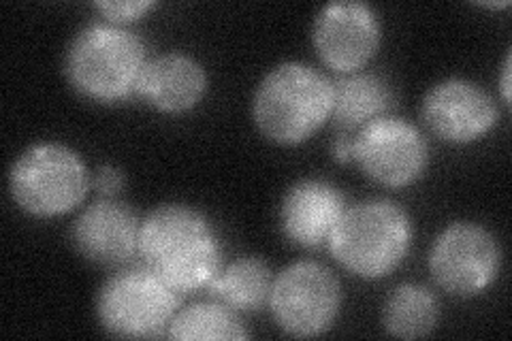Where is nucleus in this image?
I'll return each instance as SVG.
<instances>
[{
    "label": "nucleus",
    "instance_id": "obj_2",
    "mask_svg": "<svg viewBox=\"0 0 512 341\" xmlns=\"http://www.w3.org/2000/svg\"><path fill=\"white\" fill-rule=\"evenodd\" d=\"M148 64L146 43L126 26L88 24L69 43L64 75L69 86L88 101L124 103L137 94Z\"/></svg>",
    "mask_w": 512,
    "mask_h": 341
},
{
    "label": "nucleus",
    "instance_id": "obj_7",
    "mask_svg": "<svg viewBox=\"0 0 512 341\" xmlns=\"http://www.w3.org/2000/svg\"><path fill=\"white\" fill-rule=\"evenodd\" d=\"M269 310L282 333L297 339L320 337L340 316L342 286L329 267L297 261L274 278Z\"/></svg>",
    "mask_w": 512,
    "mask_h": 341
},
{
    "label": "nucleus",
    "instance_id": "obj_9",
    "mask_svg": "<svg viewBox=\"0 0 512 341\" xmlns=\"http://www.w3.org/2000/svg\"><path fill=\"white\" fill-rule=\"evenodd\" d=\"M352 160L372 182L384 188H406L425 175L429 148L414 124L384 116L352 137Z\"/></svg>",
    "mask_w": 512,
    "mask_h": 341
},
{
    "label": "nucleus",
    "instance_id": "obj_22",
    "mask_svg": "<svg viewBox=\"0 0 512 341\" xmlns=\"http://www.w3.org/2000/svg\"><path fill=\"white\" fill-rule=\"evenodd\" d=\"M500 90H502V101L510 105V54L504 60L502 67V79H500Z\"/></svg>",
    "mask_w": 512,
    "mask_h": 341
},
{
    "label": "nucleus",
    "instance_id": "obj_12",
    "mask_svg": "<svg viewBox=\"0 0 512 341\" xmlns=\"http://www.w3.org/2000/svg\"><path fill=\"white\" fill-rule=\"evenodd\" d=\"M141 222L135 211L116 199L88 205L71 226V243L79 256L101 267H120L139 254Z\"/></svg>",
    "mask_w": 512,
    "mask_h": 341
},
{
    "label": "nucleus",
    "instance_id": "obj_18",
    "mask_svg": "<svg viewBox=\"0 0 512 341\" xmlns=\"http://www.w3.org/2000/svg\"><path fill=\"white\" fill-rule=\"evenodd\" d=\"M167 337L180 341H242L248 339L244 322L231 307L214 303H195L175 314Z\"/></svg>",
    "mask_w": 512,
    "mask_h": 341
},
{
    "label": "nucleus",
    "instance_id": "obj_4",
    "mask_svg": "<svg viewBox=\"0 0 512 341\" xmlns=\"http://www.w3.org/2000/svg\"><path fill=\"white\" fill-rule=\"evenodd\" d=\"M412 220L404 207L370 199L346 207L327 243L331 256L361 280H382L406 261Z\"/></svg>",
    "mask_w": 512,
    "mask_h": 341
},
{
    "label": "nucleus",
    "instance_id": "obj_10",
    "mask_svg": "<svg viewBox=\"0 0 512 341\" xmlns=\"http://www.w3.org/2000/svg\"><path fill=\"white\" fill-rule=\"evenodd\" d=\"M380 39L376 11L357 0L325 5L312 24V45L318 58L342 75L361 71L376 56Z\"/></svg>",
    "mask_w": 512,
    "mask_h": 341
},
{
    "label": "nucleus",
    "instance_id": "obj_11",
    "mask_svg": "<svg viewBox=\"0 0 512 341\" xmlns=\"http://www.w3.org/2000/svg\"><path fill=\"white\" fill-rule=\"evenodd\" d=\"M421 118L431 135L453 145H468L493 131L500 111L483 86L451 77L425 94Z\"/></svg>",
    "mask_w": 512,
    "mask_h": 341
},
{
    "label": "nucleus",
    "instance_id": "obj_8",
    "mask_svg": "<svg viewBox=\"0 0 512 341\" xmlns=\"http://www.w3.org/2000/svg\"><path fill=\"white\" fill-rule=\"evenodd\" d=\"M502 267V248L485 226L453 222L436 237L429 252V273L451 297H478L495 282Z\"/></svg>",
    "mask_w": 512,
    "mask_h": 341
},
{
    "label": "nucleus",
    "instance_id": "obj_19",
    "mask_svg": "<svg viewBox=\"0 0 512 341\" xmlns=\"http://www.w3.org/2000/svg\"><path fill=\"white\" fill-rule=\"evenodd\" d=\"M156 3L152 0H99L94 3V9L99 11L109 24L126 26L139 18H143L148 11H152Z\"/></svg>",
    "mask_w": 512,
    "mask_h": 341
},
{
    "label": "nucleus",
    "instance_id": "obj_6",
    "mask_svg": "<svg viewBox=\"0 0 512 341\" xmlns=\"http://www.w3.org/2000/svg\"><path fill=\"white\" fill-rule=\"evenodd\" d=\"M180 312V292L146 265L116 271L96 295V318L105 333L120 339L167 335Z\"/></svg>",
    "mask_w": 512,
    "mask_h": 341
},
{
    "label": "nucleus",
    "instance_id": "obj_5",
    "mask_svg": "<svg viewBox=\"0 0 512 341\" xmlns=\"http://www.w3.org/2000/svg\"><path fill=\"white\" fill-rule=\"evenodd\" d=\"M92 177L73 148L58 141L30 145L9 171L13 203L32 218H60L86 199Z\"/></svg>",
    "mask_w": 512,
    "mask_h": 341
},
{
    "label": "nucleus",
    "instance_id": "obj_20",
    "mask_svg": "<svg viewBox=\"0 0 512 341\" xmlns=\"http://www.w3.org/2000/svg\"><path fill=\"white\" fill-rule=\"evenodd\" d=\"M92 186L105 199H114L124 186V173L114 165H103L92 177Z\"/></svg>",
    "mask_w": 512,
    "mask_h": 341
},
{
    "label": "nucleus",
    "instance_id": "obj_1",
    "mask_svg": "<svg viewBox=\"0 0 512 341\" xmlns=\"http://www.w3.org/2000/svg\"><path fill=\"white\" fill-rule=\"evenodd\" d=\"M141 265L180 295L207 288L222 269V246L214 224L192 205L167 203L141 222Z\"/></svg>",
    "mask_w": 512,
    "mask_h": 341
},
{
    "label": "nucleus",
    "instance_id": "obj_13",
    "mask_svg": "<svg viewBox=\"0 0 512 341\" xmlns=\"http://www.w3.org/2000/svg\"><path fill=\"white\" fill-rule=\"evenodd\" d=\"M346 211V199L325 180H299L286 190L280 205L282 235L303 250H316L329 243L335 226Z\"/></svg>",
    "mask_w": 512,
    "mask_h": 341
},
{
    "label": "nucleus",
    "instance_id": "obj_17",
    "mask_svg": "<svg viewBox=\"0 0 512 341\" xmlns=\"http://www.w3.org/2000/svg\"><path fill=\"white\" fill-rule=\"evenodd\" d=\"M440 305L434 292L419 284L397 286L382 307V324L397 339H421L438 327Z\"/></svg>",
    "mask_w": 512,
    "mask_h": 341
},
{
    "label": "nucleus",
    "instance_id": "obj_21",
    "mask_svg": "<svg viewBox=\"0 0 512 341\" xmlns=\"http://www.w3.org/2000/svg\"><path fill=\"white\" fill-rule=\"evenodd\" d=\"M333 158L346 165V162H352V137L338 135V139L333 141Z\"/></svg>",
    "mask_w": 512,
    "mask_h": 341
},
{
    "label": "nucleus",
    "instance_id": "obj_15",
    "mask_svg": "<svg viewBox=\"0 0 512 341\" xmlns=\"http://www.w3.org/2000/svg\"><path fill=\"white\" fill-rule=\"evenodd\" d=\"M395 96L387 79L376 73H348L333 81L331 120L338 135L355 137L367 124L391 116Z\"/></svg>",
    "mask_w": 512,
    "mask_h": 341
},
{
    "label": "nucleus",
    "instance_id": "obj_3",
    "mask_svg": "<svg viewBox=\"0 0 512 341\" xmlns=\"http://www.w3.org/2000/svg\"><path fill=\"white\" fill-rule=\"evenodd\" d=\"M333 81L303 62H282L254 92L252 118L278 145H299L331 120Z\"/></svg>",
    "mask_w": 512,
    "mask_h": 341
},
{
    "label": "nucleus",
    "instance_id": "obj_14",
    "mask_svg": "<svg viewBox=\"0 0 512 341\" xmlns=\"http://www.w3.org/2000/svg\"><path fill=\"white\" fill-rule=\"evenodd\" d=\"M207 84L210 79L199 60L182 52H169L148 60L139 79L137 96L160 113L182 116L199 107Z\"/></svg>",
    "mask_w": 512,
    "mask_h": 341
},
{
    "label": "nucleus",
    "instance_id": "obj_16",
    "mask_svg": "<svg viewBox=\"0 0 512 341\" xmlns=\"http://www.w3.org/2000/svg\"><path fill=\"white\" fill-rule=\"evenodd\" d=\"M274 273L265 261L244 256L218 271L210 288L214 301L231 307L233 312H256L269 305Z\"/></svg>",
    "mask_w": 512,
    "mask_h": 341
}]
</instances>
